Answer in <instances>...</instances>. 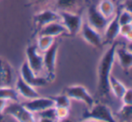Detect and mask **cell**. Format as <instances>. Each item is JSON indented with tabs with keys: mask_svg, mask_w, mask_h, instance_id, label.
I'll use <instances>...</instances> for the list:
<instances>
[{
	"mask_svg": "<svg viewBox=\"0 0 132 122\" xmlns=\"http://www.w3.org/2000/svg\"><path fill=\"white\" fill-rule=\"evenodd\" d=\"M38 33L39 35H46L55 37L60 35H63V34H68V31L62 22L53 21L43 26L38 31Z\"/></svg>",
	"mask_w": 132,
	"mask_h": 122,
	"instance_id": "obj_14",
	"label": "cell"
},
{
	"mask_svg": "<svg viewBox=\"0 0 132 122\" xmlns=\"http://www.w3.org/2000/svg\"><path fill=\"white\" fill-rule=\"evenodd\" d=\"M81 0H55V8L59 11L73 12L81 5Z\"/></svg>",
	"mask_w": 132,
	"mask_h": 122,
	"instance_id": "obj_17",
	"label": "cell"
},
{
	"mask_svg": "<svg viewBox=\"0 0 132 122\" xmlns=\"http://www.w3.org/2000/svg\"><path fill=\"white\" fill-rule=\"evenodd\" d=\"M55 38L51 36H46V35H39L38 39H37V44L36 46L40 51L44 52L46 49L50 48L54 42Z\"/></svg>",
	"mask_w": 132,
	"mask_h": 122,
	"instance_id": "obj_22",
	"label": "cell"
},
{
	"mask_svg": "<svg viewBox=\"0 0 132 122\" xmlns=\"http://www.w3.org/2000/svg\"><path fill=\"white\" fill-rule=\"evenodd\" d=\"M131 5H132L131 0H125L124 4L121 6V9L123 8V10H126V11L131 13Z\"/></svg>",
	"mask_w": 132,
	"mask_h": 122,
	"instance_id": "obj_31",
	"label": "cell"
},
{
	"mask_svg": "<svg viewBox=\"0 0 132 122\" xmlns=\"http://www.w3.org/2000/svg\"><path fill=\"white\" fill-rule=\"evenodd\" d=\"M26 57H27L28 66L30 69L34 71L36 76H40L41 73L44 70V59L43 55L38 53V48L36 45H31L26 49Z\"/></svg>",
	"mask_w": 132,
	"mask_h": 122,
	"instance_id": "obj_5",
	"label": "cell"
},
{
	"mask_svg": "<svg viewBox=\"0 0 132 122\" xmlns=\"http://www.w3.org/2000/svg\"><path fill=\"white\" fill-rule=\"evenodd\" d=\"M109 84H110V89L113 92V94L116 96V98H121L124 95L125 91L127 90V87L116 78L110 75L109 78Z\"/></svg>",
	"mask_w": 132,
	"mask_h": 122,
	"instance_id": "obj_18",
	"label": "cell"
},
{
	"mask_svg": "<svg viewBox=\"0 0 132 122\" xmlns=\"http://www.w3.org/2000/svg\"><path fill=\"white\" fill-rule=\"evenodd\" d=\"M99 11L107 18H111L115 15L116 8L111 0H102L98 6Z\"/></svg>",
	"mask_w": 132,
	"mask_h": 122,
	"instance_id": "obj_20",
	"label": "cell"
},
{
	"mask_svg": "<svg viewBox=\"0 0 132 122\" xmlns=\"http://www.w3.org/2000/svg\"><path fill=\"white\" fill-rule=\"evenodd\" d=\"M22 104L32 113H37L48 107H54V102L51 98H42V97L29 99V101H26Z\"/></svg>",
	"mask_w": 132,
	"mask_h": 122,
	"instance_id": "obj_11",
	"label": "cell"
},
{
	"mask_svg": "<svg viewBox=\"0 0 132 122\" xmlns=\"http://www.w3.org/2000/svg\"><path fill=\"white\" fill-rule=\"evenodd\" d=\"M118 42H112L111 46L102 56L98 67V90L101 96H108L110 93V84L109 78L110 71L115 61V50L118 46Z\"/></svg>",
	"mask_w": 132,
	"mask_h": 122,
	"instance_id": "obj_1",
	"label": "cell"
},
{
	"mask_svg": "<svg viewBox=\"0 0 132 122\" xmlns=\"http://www.w3.org/2000/svg\"><path fill=\"white\" fill-rule=\"evenodd\" d=\"M121 9V6L119 8L118 12L115 13V15L111 17V20L109 21L108 25H107L106 28L104 30V36H105V42L110 43L115 41L117 37L119 35V28H120V25L119 23V13Z\"/></svg>",
	"mask_w": 132,
	"mask_h": 122,
	"instance_id": "obj_13",
	"label": "cell"
},
{
	"mask_svg": "<svg viewBox=\"0 0 132 122\" xmlns=\"http://www.w3.org/2000/svg\"><path fill=\"white\" fill-rule=\"evenodd\" d=\"M7 100H5V99H2V98H0V120L3 119V111H4L5 107H6V104H7Z\"/></svg>",
	"mask_w": 132,
	"mask_h": 122,
	"instance_id": "obj_30",
	"label": "cell"
},
{
	"mask_svg": "<svg viewBox=\"0 0 132 122\" xmlns=\"http://www.w3.org/2000/svg\"><path fill=\"white\" fill-rule=\"evenodd\" d=\"M81 120H98V121L115 122L116 118L105 104H94L89 110H85L81 118Z\"/></svg>",
	"mask_w": 132,
	"mask_h": 122,
	"instance_id": "obj_2",
	"label": "cell"
},
{
	"mask_svg": "<svg viewBox=\"0 0 132 122\" xmlns=\"http://www.w3.org/2000/svg\"><path fill=\"white\" fill-rule=\"evenodd\" d=\"M65 95L69 97L70 98L82 101L86 104L88 109H90L94 105V99L90 93L87 91V89L84 87L80 85L71 86L65 89Z\"/></svg>",
	"mask_w": 132,
	"mask_h": 122,
	"instance_id": "obj_7",
	"label": "cell"
},
{
	"mask_svg": "<svg viewBox=\"0 0 132 122\" xmlns=\"http://www.w3.org/2000/svg\"><path fill=\"white\" fill-rule=\"evenodd\" d=\"M0 98L7 101H19V94L16 91V89H13L8 86H3L0 87Z\"/></svg>",
	"mask_w": 132,
	"mask_h": 122,
	"instance_id": "obj_19",
	"label": "cell"
},
{
	"mask_svg": "<svg viewBox=\"0 0 132 122\" xmlns=\"http://www.w3.org/2000/svg\"><path fill=\"white\" fill-rule=\"evenodd\" d=\"M59 42L54 40L51 46L44 52L43 59H44V69L47 71V78L50 79H53L55 70V64H56L57 51H58Z\"/></svg>",
	"mask_w": 132,
	"mask_h": 122,
	"instance_id": "obj_6",
	"label": "cell"
},
{
	"mask_svg": "<svg viewBox=\"0 0 132 122\" xmlns=\"http://www.w3.org/2000/svg\"><path fill=\"white\" fill-rule=\"evenodd\" d=\"M119 35L125 37L129 42L132 40V25L131 24H127L120 26L119 28Z\"/></svg>",
	"mask_w": 132,
	"mask_h": 122,
	"instance_id": "obj_26",
	"label": "cell"
},
{
	"mask_svg": "<svg viewBox=\"0 0 132 122\" xmlns=\"http://www.w3.org/2000/svg\"><path fill=\"white\" fill-rule=\"evenodd\" d=\"M117 114L120 120L130 122L132 120V105H125V104H123L122 107L118 111Z\"/></svg>",
	"mask_w": 132,
	"mask_h": 122,
	"instance_id": "obj_23",
	"label": "cell"
},
{
	"mask_svg": "<svg viewBox=\"0 0 132 122\" xmlns=\"http://www.w3.org/2000/svg\"><path fill=\"white\" fill-rule=\"evenodd\" d=\"M37 115H38L39 120L41 121H57L58 120L55 107H51L42 111H39L37 112Z\"/></svg>",
	"mask_w": 132,
	"mask_h": 122,
	"instance_id": "obj_21",
	"label": "cell"
},
{
	"mask_svg": "<svg viewBox=\"0 0 132 122\" xmlns=\"http://www.w3.org/2000/svg\"><path fill=\"white\" fill-rule=\"evenodd\" d=\"M81 36L87 43L98 48H101L103 45V39L101 33L90 26L87 22H82L81 28Z\"/></svg>",
	"mask_w": 132,
	"mask_h": 122,
	"instance_id": "obj_10",
	"label": "cell"
},
{
	"mask_svg": "<svg viewBox=\"0 0 132 122\" xmlns=\"http://www.w3.org/2000/svg\"><path fill=\"white\" fill-rule=\"evenodd\" d=\"M110 19L105 17L101 12L99 11L98 8L92 5L88 9V24L92 28L96 29L98 32H102L105 30L109 21Z\"/></svg>",
	"mask_w": 132,
	"mask_h": 122,
	"instance_id": "obj_8",
	"label": "cell"
},
{
	"mask_svg": "<svg viewBox=\"0 0 132 122\" xmlns=\"http://www.w3.org/2000/svg\"><path fill=\"white\" fill-rule=\"evenodd\" d=\"M15 89L18 92V94H20L21 96L27 99H33V98L40 97V95L36 92L35 87L26 83L21 77L17 78L16 82H15Z\"/></svg>",
	"mask_w": 132,
	"mask_h": 122,
	"instance_id": "obj_15",
	"label": "cell"
},
{
	"mask_svg": "<svg viewBox=\"0 0 132 122\" xmlns=\"http://www.w3.org/2000/svg\"><path fill=\"white\" fill-rule=\"evenodd\" d=\"M3 114L11 115L16 120L21 122H31L35 120L34 113L26 109L23 106V104L19 103V102L12 101L11 103L7 102L4 111H3Z\"/></svg>",
	"mask_w": 132,
	"mask_h": 122,
	"instance_id": "obj_3",
	"label": "cell"
},
{
	"mask_svg": "<svg viewBox=\"0 0 132 122\" xmlns=\"http://www.w3.org/2000/svg\"><path fill=\"white\" fill-rule=\"evenodd\" d=\"M49 1H51V0H33V3H35V4H45Z\"/></svg>",
	"mask_w": 132,
	"mask_h": 122,
	"instance_id": "obj_32",
	"label": "cell"
},
{
	"mask_svg": "<svg viewBox=\"0 0 132 122\" xmlns=\"http://www.w3.org/2000/svg\"><path fill=\"white\" fill-rule=\"evenodd\" d=\"M132 22V16L130 12H128L126 10H121L119 13V23L120 26L127 24H131Z\"/></svg>",
	"mask_w": 132,
	"mask_h": 122,
	"instance_id": "obj_25",
	"label": "cell"
},
{
	"mask_svg": "<svg viewBox=\"0 0 132 122\" xmlns=\"http://www.w3.org/2000/svg\"><path fill=\"white\" fill-rule=\"evenodd\" d=\"M5 86V73H4V61L0 59V87Z\"/></svg>",
	"mask_w": 132,
	"mask_h": 122,
	"instance_id": "obj_29",
	"label": "cell"
},
{
	"mask_svg": "<svg viewBox=\"0 0 132 122\" xmlns=\"http://www.w3.org/2000/svg\"><path fill=\"white\" fill-rule=\"evenodd\" d=\"M56 115L58 120L64 119V118H66L69 116V109L68 107H56Z\"/></svg>",
	"mask_w": 132,
	"mask_h": 122,
	"instance_id": "obj_27",
	"label": "cell"
},
{
	"mask_svg": "<svg viewBox=\"0 0 132 122\" xmlns=\"http://www.w3.org/2000/svg\"><path fill=\"white\" fill-rule=\"evenodd\" d=\"M51 98L54 102V107H70L71 102H70V98L67 95L62 94L60 96L56 97H51Z\"/></svg>",
	"mask_w": 132,
	"mask_h": 122,
	"instance_id": "obj_24",
	"label": "cell"
},
{
	"mask_svg": "<svg viewBox=\"0 0 132 122\" xmlns=\"http://www.w3.org/2000/svg\"><path fill=\"white\" fill-rule=\"evenodd\" d=\"M123 104L125 105H132V90L130 89H127L124 95L121 98Z\"/></svg>",
	"mask_w": 132,
	"mask_h": 122,
	"instance_id": "obj_28",
	"label": "cell"
},
{
	"mask_svg": "<svg viewBox=\"0 0 132 122\" xmlns=\"http://www.w3.org/2000/svg\"><path fill=\"white\" fill-rule=\"evenodd\" d=\"M53 21H61V16L59 13L50 9H45L42 12H39L34 17L35 26L38 29V31L44 26Z\"/></svg>",
	"mask_w": 132,
	"mask_h": 122,
	"instance_id": "obj_12",
	"label": "cell"
},
{
	"mask_svg": "<svg viewBox=\"0 0 132 122\" xmlns=\"http://www.w3.org/2000/svg\"><path fill=\"white\" fill-rule=\"evenodd\" d=\"M61 20L68 31V35L76 36L81 31L82 25V17L81 13L69 11H59Z\"/></svg>",
	"mask_w": 132,
	"mask_h": 122,
	"instance_id": "obj_4",
	"label": "cell"
},
{
	"mask_svg": "<svg viewBox=\"0 0 132 122\" xmlns=\"http://www.w3.org/2000/svg\"><path fill=\"white\" fill-rule=\"evenodd\" d=\"M115 54L118 56L119 65L125 71H128L132 65V53L126 48H116Z\"/></svg>",
	"mask_w": 132,
	"mask_h": 122,
	"instance_id": "obj_16",
	"label": "cell"
},
{
	"mask_svg": "<svg viewBox=\"0 0 132 122\" xmlns=\"http://www.w3.org/2000/svg\"><path fill=\"white\" fill-rule=\"evenodd\" d=\"M20 77L30 86L35 87H44L48 83V79L44 77L36 76L34 71L30 69L27 62H24L20 69Z\"/></svg>",
	"mask_w": 132,
	"mask_h": 122,
	"instance_id": "obj_9",
	"label": "cell"
}]
</instances>
